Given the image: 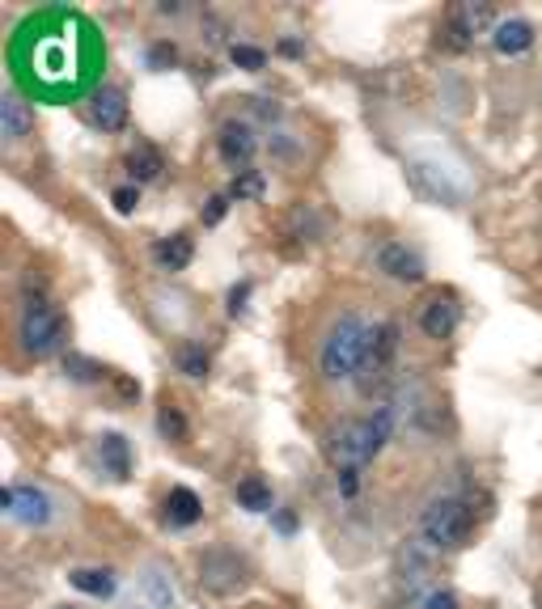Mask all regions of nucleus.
Here are the masks:
<instances>
[{
    "instance_id": "obj_30",
    "label": "nucleus",
    "mask_w": 542,
    "mask_h": 609,
    "mask_svg": "<svg viewBox=\"0 0 542 609\" xmlns=\"http://www.w3.org/2000/svg\"><path fill=\"white\" fill-rule=\"evenodd\" d=\"M424 609H463V601H458V593L436 588V593H428L424 597Z\"/></svg>"
},
{
    "instance_id": "obj_8",
    "label": "nucleus",
    "mask_w": 542,
    "mask_h": 609,
    "mask_svg": "<svg viewBox=\"0 0 542 609\" xmlns=\"http://www.w3.org/2000/svg\"><path fill=\"white\" fill-rule=\"evenodd\" d=\"M483 30H496V13L488 9V4H454L449 9V22H445V47H454V51H463L475 42V35H483Z\"/></svg>"
},
{
    "instance_id": "obj_7",
    "label": "nucleus",
    "mask_w": 542,
    "mask_h": 609,
    "mask_svg": "<svg viewBox=\"0 0 542 609\" xmlns=\"http://www.w3.org/2000/svg\"><path fill=\"white\" fill-rule=\"evenodd\" d=\"M246 580H250V568L233 550H208V555H199V584L208 593L233 597L237 588H246Z\"/></svg>"
},
{
    "instance_id": "obj_33",
    "label": "nucleus",
    "mask_w": 542,
    "mask_h": 609,
    "mask_svg": "<svg viewBox=\"0 0 542 609\" xmlns=\"http://www.w3.org/2000/svg\"><path fill=\"white\" fill-rule=\"evenodd\" d=\"M149 64H153V69H161V64H174V47H170V42H157L153 51H149Z\"/></svg>"
},
{
    "instance_id": "obj_31",
    "label": "nucleus",
    "mask_w": 542,
    "mask_h": 609,
    "mask_svg": "<svg viewBox=\"0 0 542 609\" xmlns=\"http://www.w3.org/2000/svg\"><path fill=\"white\" fill-rule=\"evenodd\" d=\"M246 301H250V279H242V284H233L230 288V313L233 318H242V313H246Z\"/></svg>"
},
{
    "instance_id": "obj_36",
    "label": "nucleus",
    "mask_w": 542,
    "mask_h": 609,
    "mask_svg": "<svg viewBox=\"0 0 542 609\" xmlns=\"http://www.w3.org/2000/svg\"><path fill=\"white\" fill-rule=\"evenodd\" d=\"M119 394H127V398H136V394H140V385H136V381H127V377H119Z\"/></svg>"
},
{
    "instance_id": "obj_37",
    "label": "nucleus",
    "mask_w": 542,
    "mask_h": 609,
    "mask_svg": "<svg viewBox=\"0 0 542 609\" xmlns=\"http://www.w3.org/2000/svg\"><path fill=\"white\" fill-rule=\"evenodd\" d=\"M280 51H284V55H301V42H293V38H284V42H280Z\"/></svg>"
},
{
    "instance_id": "obj_15",
    "label": "nucleus",
    "mask_w": 542,
    "mask_h": 609,
    "mask_svg": "<svg viewBox=\"0 0 542 609\" xmlns=\"http://www.w3.org/2000/svg\"><path fill=\"white\" fill-rule=\"evenodd\" d=\"M530 47H534V26L526 17H504V22H496V30H492V51L496 55H521Z\"/></svg>"
},
{
    "instance_id": "obj_26",
    "label": "nucleus",
    "mask_w": 542,
    "mask_h": 609,
    "mask_svg": "<svg viewBox=\"0 0 542 609\" xmlns=\"http://www.w3.org/2000/svg\"><path fill=\"white\" fill-rule=\"evenodd\" d=\"M178 369H183L187 377H208V351L195 347V343H183V347H178Z\"/></svg>"
},
{
    "instance_id": "obj_10",
    "label": "nucleus",
    "mask_w": 542,
    "mask_h": 609,
    "mask_svg": "<svg viewBox=\"0 0 542 609\" xmlns=\"http://www.w3.org/2000/svg\"><path fill=\"white\" fill-rule=\"evenodd\" d=\"M89 123L102 127V132H123L127 127V94L115 85H102L89 102Z\"/></svg>"
},
{
    "instance_id": "obj_28",
    "label": "nucleus",
    "mask_w": 542,
    "mask_h": 609,
    "mask_svg": "<svg viewBox=\"0 0 542 609\" xmlns=\"http://www.w3.org/2000/svg\"><path fill=\"white\" fill-rule=\"evenodd\" d=\"M145 588H149V597H153L157 609L174 606V593H170V584L161 580V568H149V575H145Z\"/></svg>"
},
{
    "instance_id": "obj_17",
    "label": "nucleus",
    "mask_w": 542,
    "mask_h": 609,
    "mask_svg": "<svg viewBox=\"0 0 542 609\" xmlns=\"http://www.w3.org/2000/svg\"><path fill=\"white\" fill-rule=\"evenodd\" d=\"M153 259L165 266V271H187L195 259V241L187 233H170V237H161L153 246Z\"/></svg>"
},
{
    "instance_id": "obj_29",
    "label": "nucleus",
    "mask_w": 542,
    "mask_h": 609,
    "mask_svg": "<svg viewBox=\"0 0 542 609\" xmlns=\"http://www.w3.org/2000/svg\"><path fill=\"white\" fill-rule=\"evenodd\" d=\"M111 203H115L119 216H132V212H136V203H140V187H119L115 195H111Z\"/></svg>"
},
{
    "instance_id": "obj_19",
    "label": "nucleus",
    "mask_w": 542,
    "mask_h": 609,
    "mask_svg": "<svg viewBox=\"0 0 542 609\" xmlns=\"http://www.w3.org/2000/svg\"><path fill=\"white\" fill-rule=\"evenodd\" d=\"M98 457H102L107 474H115V478H127V474H132V449H127V440H123L119 432L98 436Z\"/></svg>"
},
{
    "instance_id": "obj_14",
    "label": "nucleus",
    "mask_w": 542,
    "mask_h": 609,
    "mask_svg": "<svg viewBox=\"0 0 542 609\" xmlns=\"http://www.w3.org/2000/svg\"><path fill=\"white\" fill-rule=\"evenodd\" d=\"M420 331H424L428 339H449L458 331V304H454V297H432L420 309Z\"/></svg>"
},
{
    "instance_id": "obj_9",
    "label": "nucleus",
    "mask_w": 542,
    "mask_h": 609,
    "mask_svg": "<svg viewBox=\"0 0 542 609\" xmlns=\"http://www.w3.org/2000/svg\"><path fill=\"white\" fill-rule=\"evenodd\" d=\"M0 508H4V517L22 521V525H47L51 521V495L39 492V487H17V483L4 487Z\"/></svg>"
},
{
    "instance_id": "obj_3",
    "label": "nucleus",
    "mask_w": 542,
    "mask_h": 609,
    "mask_svg": "<svg viewBox=\"0 0 542 609\" xmlns=\"http://www.w3.org/2000/svg\"><path fill=\"white\" fill-rule=\"evenodd\" d=\"M64 335H69L64 313L47 301V297H26L22 318H17V343H22V351L42 360V356H51V351L64 347Z\"/></svg>"
},
{
    "instance_id": "obj_32",
    "label": "nucleus",
    "mask_w": 542,
    "mask_h": 609,
    "mask_svg": "<svg viewBox=\"0 0 542 609\" xmlns=\"http://www.w3.org/2000/svg\"><path fill=\"white\" fill-rule=\"evenodd\" d=\"M225 208H230V195H217V199H208V208H204V225H221Z\"/></svg>"
},
{
    "instance_id": "obj_13",
    "label": "nucleus",
    "mask_w": 542,
    "mask_h": 609,
    "mask_svg": "<svg viewBox=\"0 0 542 609\" xmlns=\"http://www.w3.org/2000/svg\"><path fill=\"white\" fill-rule=\"evenodd\" d=\"M35 132V111L22 102V94H4L0 98V136L9 140V145H17L22 136H30Z\"/></svg>"
},
{
    "instance_id": "obj_21",
    "label": "nucleus",
    "mask_w": 542,
    "mask_h": 609,
    "mask_svg": "<svg viewBox=\"0 0 542 609\" xmlns=\"http://www.w3.org/2000/svg\"><path fill=\"white\" fill-rule=\"evenodd\" d=\"M233 495H237V504H242L246 512H275V499H271V487L263 478H242Z\"/></svg>"
},
{
    "instance_id": "obj_11",
    "label": "nucleus",
    "mask_w": 542,
    "mask_h": 609,
    "mask_svg": "<svg viewBox=\"0 0 542 609\" xmlns=\"http://www.w3.org/2000/svg\"><path fill=\"white\" fill-rule=\"evenodd\" d=\"M255 149H259V140H255V132H250L246 123H225V127H221V136H217V152H221V161L233 165L237 174L250 165Z\"/></svg>"
},
{
    "instance_id": "obj_2",
    "label": "nucleus",
    "mask_w": 542,
    "mask_h": 609,
    "mask_svg": "<svg viewBox=\"0 0 542 609\" xmlns=\"http://www.w3.org/2000/svg\"><path fill=\"white\" fill-rule=\"evenodd\" d=\"M365 343H369V326L356 318V313H344L327 339H322V351H318V369L327 381H348L360 373V360H365Z\"/></svg>"
},
{
    "instance_id": "obj_34",
    "label": "nucleus",
    "mask_w": 542,
    "mask_h": 609,
    "mask_svg": "<svg viewBox=\"0 0 542 609\" xmlns=\"http://www.w3.org/2000/svg\"><path fill=\"white\" fill-rule=\"evenodd\" d=\"M356 474H360V470H340V492L348 495H356V487H360V478H356Z\"/></svg>"
},
{
    "instance_id": "obj_25",
    "label": "nucleus",
    "mask_w": 542,
    "mask_h": 609,
    "mask_svg": "<svg viewBox=\"0 0 542 609\" xmlns=\"http://www.w3.org/2000/svg\"><path fill=\"white\" fill-rule=\"evenodd\" d=\"M230 60L237 64V69H246V73H259V69H268V51H263V47H246V42H233Z\"/></svg>"
},
{
    "instance_id": "obj_35",
    "label": "nucleus",
    "mask_w": 542,
    "mask_h": 609,
    "mask_svg": "<svg viewBox=\"0 0 542 609\" xmlns=\"http://www.w3.org/2000/svg\"><path fill=\"white\" fill-rule=\"evenodd\" d=\"M275 517V530L280 533H297V517L293 512H271Z\"/></svg>"
},
{
    "instance_id": "obj_12",
    "label": "nucleus",
    "mask_w": 542,
    "mask_h": 609,
    "mask_svg": "<svg viewBox=\"0 0 542 609\" xmlns=\"http://www.w3.org/2000/svg\"><path fill=\"white\" fill-rule=\"evenodd\" d=\"M378 266L386 271L390 279H398V284H420L424 279V259L416 250H407L403 241H386L378 250Z\"/></svg>"
},
{
    "instance_id": "obj_20",
    "label": "nucleus",
    "mask_w": 542,
    "mask_h": 609,
    "mask_svg": "<svg viewBox=\"0 0 542 609\" xmlns=\"http://www.w3.org/2000/svg\"><path fill=\"white\" fill-rule=\"evenodd\" d=\"M69 584L85 597H115V571L107 568H77L69 571Z\"/></svg>"
},
{
    "instance_id": "obj_24",
    "label": "nucleus",
    "mask_w": 542,
    "mask_h": 609,
    "mask_svg": "<svg viewBox=\"0 0 542 609\" xmlns=\"http://www.w3.org/2000/svg\"><path fill=\"white\" fill-rule=\"evenodd\" d=\"M157 432H161L165 440H174V445H183V440L192 436V427H187V419H183L178 407H161V411H157Z\"/></svg>"
},
{
    "instance_id": "obj_5",
    "label": "nucleus",
    "mask_w": 542,
    "mask_h": 609,
    "mask_svg": "<svg viewBox=\"0 0 542 609\" xmlns=\"http://www.w3.org/2000/svg\"><path fill=\"white\" fill-rule=\"evenodd\" d=\"M327 457L335 470H360L373 461V440H369V419H344L331 440H327Z\"/></svg>"
},
{
    "instance_id": "obj_23",
    "label": "nucleus",
    "mask_w": 542,
    "mask_h": 609,
    "mask_svg": "<svg viewBox=\"0 0 542 609\" xmlns=\"http://www.w3.org/2000/svg\"><path fill=\"white\" fill-rule=\"evenodd\" d=\"M64 373L73 381H81V385H94V381L107 377V369L98 364V360H89V356H77V351H69L64 356Z\"/></svg>"
},
{
    "instance_id": "obj_18",
    "label": "nucleus",
    "mask_w": 542,
    "mask_h": 609,
    "mask_svg": "<svg viewBox=\"0 0 542 609\" xmlns=\"http://www.w3.org/2000/svg\"><path fill=\"white\" fill-rule=\"evenodd\" d=\"M161 170H165V161H161V152L153 145H136V149L127 152V174H132V187H145V183H157L161 178Z\"/></svg>"
},
{
    "instance_id": "obj_6",
    "label": "nucleus",
    "mask_w": 542,
    "mask_h": 609,
    "mask_svg": "<svg viewBox=\"0 0 542 609\" xmlns=\"http://www.w3.org/2000/svg\"><path fill=\"white\" fill-rule=\"evenodd\" d=\"M394 356H398V326L394 322H378L369 331L365 343V360H360V389L373 394V385H382L394 369Z\"/></svg>"
},
{
    "instance_id": "obj_1",
    "label": "nucleus",
    "mask_w": 542,
    "mask_h": 609,
    "mask_svg": "<svg viewBox=\"0 0 542 609\" xmlns=\"http://www.w3.org/2000/svg\"><path fill=\"white\" fill-rule=\"evenodd\" d=\"M4 64L22 98L42 107H73L102 85L107 38L89 13L73 4H47L13 26Z\"/></svg>"
},
{
    "instance_id": "obj_4",
    "label": "nucleus",
    "mask_w": 542,
    "mask_h": 609,
    "mask_svg": "<svg viewBox=\"0 0 542 609\" xmlns=\"http://www.w3.org/2000/svg\"><path fill=\"white\" fill-rule=\"evenodd\" d=\"M470 530H475V517L454 495L432 499L424 508V517H420V533H424V542L432 550H458V546H466Z\"/></svg>"
},
{
    "instance_id": "obj_22",
    "label": "nucleus",
    "mask_w": 542,
    "mask_h": 609,
    "mask_svg": "<svg viewBox=\"0 0 542 609\" xmlns=\"http://www.w3.org/2000/svg\"><path fill=\"white\" fill-rule=\"evenodd\" d=\"M394 427H398V411H394V407H378V411L369 415V440H373V457H378L390 445Z\"/></svg>"
},
{
    "instance_id": "obj_16",
    "label": "nucleus",
    "mask_w": 542,
    "mask_h": 609,
    "mask_svg": "<svg viewBox=\"0 0 542 609\" xmlns=\"http://www.w3.org/2000/svg\"><path fill=\"white\" fill-rule=\"evenodd\" d=\"M199 517H204V499L192 487H174V492L165 495V525L192 530V525H199Z\"/></svg>"
},
{
    "instance_id": "obj_27",
    "label": "nucleus",
    "mask_w": 542,
    "mask_h": 609,
    "mask_svg": "<svg viewBox=\"0 0 542 609\" xmlns=\"http://www.w3.org/2000/svg\"><path fill=\"white\" fill-rule=\"evenodd\" d=\"M259 195H263V178H259L255 170H242V174L233 178L230 199H259Z\"/></svg>"
}]
</instances>
